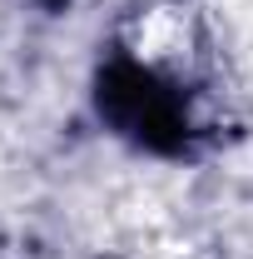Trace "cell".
<instances>
[{"label": "cell", "instance_id": "cell-1", "mask_svg": "<svg viewBox=\"0 0 253 259\" xmlns=\"http://www.w3.org/2000/svg\"><path fill=\"white\" fill-rule=\"evenodd\" d=\"M99 110L119 130H129L134 140H144L154 150H174L179 135H184L179 100L139 65H109L99 75Z\"/></svg>", "mask_w": 253, "mask_h": 259}]
</instances>
